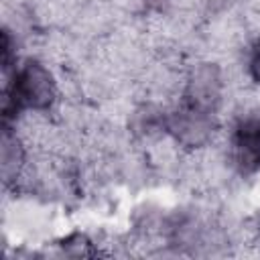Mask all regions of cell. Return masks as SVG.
<instances>
[{
  "label": "cell",
  "mask_w": 260,
  "mask_h": 260,
  "mask_svg": "<svg viewBox=\"0 0 260 260\" xmlns=\"http://www.w3.org/2000/svg\"><path fill=\"white\" fill-rule=\"evenodd\" d=\"M248 71H250V77L260 83V41H256L252 45V49H250V55H248Z\"/></svg>",
  "instance_id": "cell-3"
},
{
  "label": "cell",
  "mask_w": 260,
  "mask_h": 260,
  "mask_svg": "<svg viewBox=\"0 0 260 260\" xmlns=\"http://www.w3.org/2000/svg\"><path fill=\"white\" fill-rule=\"evenodd\" d=\"M57 98V83L53 73L39 61H24L14 67L4 89V116L10 118L24 110L43 112L53 106Z\"/></svg>",
  "instance_id": "cell-1"
},
{
  "label": "cell",
  "mask_w": 260,
  "mask_h": 260,
  "mask_svg": "<svg viewBox=\"0 0 260 260\" xmlns=\"http://www.w3.org/2000/svg\"><path fill=\"white\" fill-rule=\"evenodd\" d=\"M232 156L242 173L260 169V118H244L232 130Z\"/></svg>",
  "instance_id": "cell-2"
}]
</instances>
